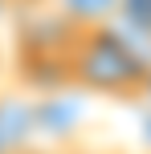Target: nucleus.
I'll return each instance as SVG.
<instances>
[{"mask_svg":"<svg viewBox=\"0 0 151 154\" xmlns=\"http://www.w3.org/2000/svg\"><path fill=\"white\" fill-rule=\"evenodd\" d=\"M147 73H151V61L123 32H114V24L78 32L65 53V77L78 89H90L98 97H114V101L147 97Z\"/></svg>","mask_w":151,"mask_h":154,"instance_id":"f257e3e1","label":"nucleus"},{"mask_svg":"<svg viewBox=\"0 0 151 154\" xmlns=\"http://www.w3.org/2000/svg\"><path fill=\"white\" fill-rule=\"evenodd\" d=\"M37 134V114L25 97L0 93V154H25Z\"/></svg>","mask_w":151,"mask_h":154,"instance_id":"f03ea898","label":"nucleus"},{"mask_svg":"<svg viewBox=\"0 0 151 154\" xmlns=\"http://www.w3.org/2000/svg\"><path fill=\"white\" fill-rule=\"evenodd\" d=\"M49 4L70 32H94V29H110L127 0H49Z\"/></svg>","mask_w":151,"mask_h":154,"instance_id":"7ed1b4c3","label":"nucleus"},{"mask_svg":"<svg viewBox=\"0 0 151 154\" xmlns=\"http://www.w3.org/2000/svg\"><path fill=\"white\" fill-rule=\"evenodd\" d=\"M12 4H21V0H0V8H12Z\"/></svg>","mask_w":151,"mask_h":154,"instance_id":"20e7f679","label":"nucleus"},{"mask_svg":"<svg viewBox=\"0 0 151 154\" xmlns=\"http://www.w3.org/2000/svg\"><path fill=\"white\" fill-rule=\"evenodd\" d=\"M147 97H151V73H147Z\"/></svg>","mask_w":151,"mask_h":154,"instance_id":"39448f33","label":"nucleus"}]
</instances>
